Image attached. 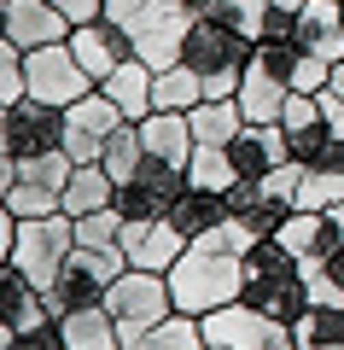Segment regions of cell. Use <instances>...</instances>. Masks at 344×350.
<instances>
[{
  "label": "cell",
  "mask_w": 344,
  "mask_h": 350,
  "mask_svg": "<svg viewBox=\"0 0 344 350\" xmlns=\"http://www.w3.org/2000/svg\"><path fill=\"white\" fill-rule=\"evenodd\" d=\"M0 158H12V129H6V111H0Z\"/></svg>",
  "instance_id": "cell-42"
},
{
  "label": "cell",
  "mask_w": 344,
  "mask_h": 350,
  "mask_svg": "<svg viewBox=\"0 0 344 350\" xmlns=\"http://www.w3.org/2000/svg\"><path fill=\"white\" fill-rule=\"evenodd\" d=\"M18 187V158H0V199Z\"/></svg>",
  "instance_id": "cell-41"
},
{
  "label": "cell",
  "mask_w": 344,
  "mask_h": 350,
  "mask_svg": "<svg viewBox=\"0 0 344 350\" xmlns=\"http://www.w3.org/2000/svg\"><path fill=\"white\" fill-rule=\"evenodd\" d=\"M187 123H193V146H234L246 129V111H239V100H198Z\"/></svg>",
  "instance_id": "cell-25"
},
{
  "label": "cell",
  "mask_w": 344,
  "mask_h": 350,
  "mask_svg": "<svg viewBox=\"0 0 344 350\" xmlns=\"http://www.w3.org/2000/svg\"><path fill=\"white\" fill-rule=\"evenodd\" d=\"M70 53L82 59V70L94 76V82H105L123 59H135V41L123 36V24L94 18V24H76V29H70Z\"/></svg>",
  "instance_id": "cell-16"
},
{
  "label": "cell",
  "mask_w": 344,
  "mask_h": 350,
  "mask_svg": "<svg viewBox=\"0 0 344 350\" xmlns=\"http://www.w3.org/2000/svg\"><path fill=\"white\" fill-rule=\"evenodd\" d=\"M117 204V181H111L105 163H76L70 187H64V216H94Z\"/></svg>",
  "instance_id": "cell-24"
},
{
  "label": "cell",
  "mask_w": 344,
  "mask_h": 350,
  "mask_svg": "<svg viewBox=\"0 0 344 350\" xmlns=\"http://www.w3.org/2000/svg\"><path fill=\"white\" fill-rule=\"evenodd\" d=\"M228 152H234L239 181H257V175H274L280 163H292V146H286V129L280 123H246Z\"/></svg>",
  "instance_id": "cell-17"
},
{
  "label": "cell",
  "mask_w": 344,
  "mask_h": 350,
  "mask_svg": "<svg viewBox=\"0 0 344 350\" xmlns=\"http://www.w3.org/2000/svg\"><path fill=\"white\" fill-rule=\"evenodd\" d=\"M274 239H280L297 262L327 257V216H321V211H292V216L280 222V234H274Z\"/></svg>",
  "instance_id": "cell-31"
},
{
  "label": "cell",
  "mask_w": 344,
  "mask_h": 350,
  "mask_svg": "<svg viewBox=\"0 0 344 350\" xmlns=\"http://www.w3.org/2000/svg\"><path fill=\"white\" fill-rule=\"evenodd\" d=\"M94 76L82 70V59L70 53V41H53V47H29L24 53V94L29 100H47V105H76L82 94H94Z\"/></svg>",
  "instance_id": "cell-8"
},
{
  "label": "cell",
  "mask_w": 344,
  "mask_h": 350,
  "mask_svg": "<svg viewBox=\"0 0 344 350\" xmlns=\"http://www.w3.org/2000/svg\"><path fill=\"white\" fill-rule=\"evenodd\" d=\"M105 310L117 315L123 327V345L146 327H158L163 315H175V298H170V275H152V269H123V275L111 280L105 292Z\"/></svg>",
  "instance_id": "cell-9"
},
{
  "label": "cell",
  "mask_w": 344,
  "mask_h": 350,
  "mask_svg": "<svg viewBox=\"0 0 344 350\" xmlns=\"http://www.w3.org/2000/svg\"><path fill=\"white\" fill-rule=\"evenodd\" d=\"M12 239H18V216L6 211V199H0V269L12 262Z\"/></svg>",
  "instance_id": "cell-40"
},
{
  "label": "cell",
  "mask_w": 344,
  "mask_h": 350,
  "mask_svg": "<svg viewBox=\"0 0 344 350\" xmlns=\"http://www.w3.org/2000/svg\"><path fill=\"white\" fill-rule=\"evenodd\" d=\"M70 18L53 6V0H12L6 6V36L18 41V47H53V41H70Z\"/></svg>",
  "instance_id": "cell-18"
},
{
  "label": "cell",
  "mask_w": 344,
  "mask_h": 350,
  "mask_svg": "<svg viewBox=\"0 0 344 350\" xmlns=\"http://www.w3.org/2000/svg\"><path fill=\"white\" fill-rule=\"evenodd\" d=\"M123 234V211H94V216H76V245H117Z\"/></svg>",
  "instance_id": "cell-36"
},
{
  "label": "cell",
  "mask_w": 344,
  "mask_h": 350,
  "mask_svg": "<svg viewBox=\"0 0 344 350\" xmlns=\"http://www.w3.org/2000/svg\"><path fill=\"white\" fill-rule=\"evenodd\" d=\"M198 321H204V350H269L274 338L286 333L280 321L257 315L246 298H239V304H222V310L198 315Z\"/></svg>",
  "instance_id": "cell-14"
},
{
  "label": "cell",
  "mask_w": 344,
  "mask_h": 350,
  "mask_svg": "<svg viewBox=\"0 0 344 350\" xmlns=\"http://www.w3.org/2000/svg\"><path fill=\"white\" fill-rule=\"evenodd\" d=\"M251 53H257L251 36L216 24V18H198L193 36H187V47H181V64H193V76L204 82V100H234Z\"/></svg>",
  "instance_id": "cell-4"
},
{
  "label": "cell",
  "mask_w": 344,
  "mask_h": 350,
  "mask_svg": "<svg viewBox=\"0 0 344 350\" xmlns=\"http://www.w3.org/2000/svg\"><path fill=\"white\" fill-rule=\"evenodd\" d=\"M70 251H76V216H64V211L24 216V222H18V239H12V269L36 292H47L53 280H59V269H64Z\"/></svg>",
  "instance_id": "cell-6"
},
{
  "label": "cell",
  "mask_w": 344,
  "mask_h": 350,
  "mask_svg": "<svg viewBox=\"0 0 344 350\" xmlns=\"http://www.w3.org/2000/svg\"><path fill=\"white\" fill-rule=\"evenodd\" d=\"M269 350H297V338H292V333H280V338H274Z\"/></svg>",
  "instance_id": "cell-44"
},
{
  "label": "cell",
  "mask_w": 344,
  "mask_h": 350,
  "mask_svg": "<svg viewBox=\"0 0 344 350\" xmlns=\"http://www.w3.org/2000/svg\"><path fill=\"white\" fill-rule=\"evenodd\" d=\"M117 245H123L129 269L170 275L175 262H181V251H187V234L170 222V216H123V234H117Z\"/></svg>",
  "instance_id": "cell-12"
},
{
  "label": "cell",
  "mask_w": 344,
  "mask_h": 350,
  "mask_svg": "<svg viewBox=\"0 0 344 350\" xmlns=\"http://www.w3.org/2000/svg\"><path fill=\"white\" fill-rule=\"evenodd\" d=\"M228 216H234V204H228V193H204V187H187L181 199H175L170 222L181 228L187 239H198V234H210V228H222Z\"/></svg>",
  "instance_id": "cell-26"
},
{
  "label": "cell",
  "mask_w": 344,
  "mask_h": 350,
  "mask_svg": "<svg viewBox=\"0 0 344 350\" xmlns=\"http://www.w3.org/2000/svg\"><path fill=\"white\" fill-rule=\"evenodd\" d=\"M327 262H332V275H339V286H344V251H332Z\"/></svg>",
  "instance_id": "cell-43"
},
{
  "label": "cell",
  "mask_w": 344,
  "mask_h": 350,
  "mask_svg": "<svg viewBox=\"0 0 344 350\" xmlns=\"http://www.w3.org/2000/svg\"><path fill=\"white\" fill-rule=\"evenodd\" d=\"M286 333L297 338V350H344V304H309Z\"/></svg>",
  "instance_id": "cell-27"
},
{
  "label": "cell",
  "mask_w": 344,
  "mask_h": 350,
  "mask_svg": "<svg viewBox=\"0 0 344 350\" xmlns=\"http://www.w3.org/2000/svg\"><path fill=\"white\" fill-rule=\"evenodd\" d=\"M297 181H304V163H280L274 175H257V181H239L228 193L234 204V222L246 228L251 239H274L280 222L297 211Z\"/></svg>",
  "instance_id": "cell-7"
},
{
  "label": "cell",
  "mask_w": 344,
  "mask_h": 350,
  "mask_svg": "<svg viewBox=\"0 0 344 350\" xmlns=\"http://www.w3.org/2000/svg\"><path fill=\"white\" fill-rule=\"evenodd\" d=\"M6 350H70V345H64L59 321H53V315H47V321L24 327V333H18V338H12V345H6Z\"/></svg>",
  "instance_id": "cell-38"
},
{
  "label": "cell",
  "mask_w": 344,
  "mask_h": 350,
  "mask_svg": "<svg viewBox=\"0 0 344 350\" xmlns=\"http://www.w3.org/2000/svg\"><path fill=\"white\" fill-rule=\"evenodd\" d=\"M70 350H123V327L105 304H88V310H70V315H53Z\"/></svg>",
  "instance_id": "cell-22"
},
{
  "label": "cell",
  "mask_w": 344,
  "mask_h": 350,
  "mask_svg": "<svg viewBox=\"0 0 344 350\" xmlns=\"http://www.w3.org/2000/svg\"><path fill=\"white\" fill-rule=\"evenodd\" d=\"M129 117L111 105L105 88H94V94H82L76 105H64V152H70L76 163H99V152H105V140L123 129Z\"/></svg>",
  "instance_id": "cell-11"
},
{
  "label": "cell",
  "mask_w": 344,
  "mask_h": 350,
  "mask_svg": "<svg viewBox=\"0 0 344 350\" xmlns=\"http://www.w3.org/2000/svg\"><path fill=\"white\" fill-rule=\"evenodd\" d=\"M105 18L123 24V36L135 41V59H146L152 70H170L181 64V47L204 18V6L198 0H105Z\"/></svg>",
  "instance_id": "cell-2"
},
{
  "label": "cell",
  "mask_w": 344,
  "mask_h": 350,
  "mask_svg": "<svg viewBox=\"0 0 344 350\" xmlns=\"http://www.w3.org/2000/svg\"><path fill=\"white\" fill-rule=\"evenodd\" d=\"M70 24H94V18H105V0H53Z\"/></svg>",
  "instance_id": "cell-39"
},
{
  "label": "cell",
  "mask_w": 344,
  "mask_h": 350,
  "mask_svg": "<svg viewBox=\"0 0 344 350\" xmlns=\"http://www.w3.org/2000/svg\"><path fill=\"white\" fill-rule=\"evenodd\" d=\"M304 286H309V304H344V286H339V275H332L327 257L304 262Z\"/></svg>",
  "instance_id": "cell-37"
},
{
  "label": "cell",
  "mask_w": 344,
  "mask_h": 350,
  "mask_svg": "<svg viewBox=\"0 0 344 350\" xmlns=\"http://www.w3.org/2000/svg\"><path fill=\"white\" fill-rule=\"evenodd\" d=\"M6 129H12V158H36V152L64 146V111L47 100H12L6 105Z\"/></svg>",
  "instance_id": "cell-15"
},
{
  "label": "cell",
  "mask_w": 344,
  "mask_h": 350,
  "mask_svg": "<svg viewBox=\"0 0 344 350\" xmlns=\"http://www.w3.org/2000/svg\"><path fill=\"white\" fill-rule=\"evenodd\" d=\"M123 350H204V321L198 315H163L158 327H146V333H135Z\"/></svg>",
  "instance_id": "cell-28"
},
{
  "label": "cell",
  "mask_w": 344,
  "mask_h": 350,
  "mask_svg": "<svg viewBox=\"0 0 344 350\" xmlns=\"http://www.w3.org/2000/svg\"><path fill=\"white\" fill-rule=\"evenodd\" d=\"M181 193H187V170L146 152V163L117 187V211H123V216H170Z\"/></svg>",
  "instance_id": "cell-13"
},
{
  "label": "cell",
  "mask_w": 344,
  "mask_h": 350,
  "mask_svg": "<svg viewBox=\"0 0 344 350\" xmlns=\"http://www.w3.org/2000/svg\"><path fill=\"white\" fill-rule=\"evenodd\" d=\"M99 163H105V170H111V181L123 187L129 175H135L140 163H146V140H140V123H123V129H117V135L105 140V152H99Z\"/></svg>",
  "instance_id": "cell-33"
},
{
  "label": "cell",
  "mask_w": 344,
  "mask_h": 350,
  "mask_svg": "<svg viewBox=\"0 0 344 350\" xmlns=\"http://www.w3.org/2000/svg\"><path fill=\"white\" fill-rule=\"evenodd\" d=\"M332 204H344V170H304L297 211H332Z\"/></svg>",
  "instance_id": "cell-34"
},
{
  "label": "cell",
  "mask_w": 344,
  "mask_h": 350,
  "mask_svg": "<svg viewBox=\"0 0 344 350\" xmlns=\"http://www.w3.org/2000/svg\"><path fill=\"white\" fill-rule=\"evenodd\" d=\"M204 100V82L193 76V64H170L152 76V111H193Z\"/></svg>",
  "instance_id": "cell-30"
},
{
  "label": "cell",
  "mask_w": 344,
  "mask_h": 350,
  "mask_svg": "<svg viewBox=\"0 0 344 350\" xmlns=\"http://www.w3.org/2000/svg\"><path fill=\"white\" fill-rule=\"evenodd\" d=\"M129 269L123 245H76L64 257L59 280H53L41 298H47V315H70V310H88V304H105L111 280Z\"/></svg>",
  "instance_id": "cell-5"
},
{
  "label": "cell",
  "mask_w": 344,
  "mask_h": 350,
  "mask_svg": "<svg viewBox=\"0 0 344 350\" xmlns=\"http://www.w3.org/2000/svg\"><path fill=\"white\" fill-rule=\"evenodd\" d=\"M36 321H47V298L6 262V269H0V350L12 345L24 327H36Z\"/></svg>",
  "instance_id": "cell-20"
},
{
  "label": "cell",
  "mask_w": 344,
  "mask_h": 350,
  "mask_svg": "<svg viewBox=\"0 0 344 350\" xmlns=\"http://www.w3.org/2000/svg\"><path fill=\"white\" fill-rule=\"evenodd\" d=\"M204 6V18H216V24L239 29V36L263 41V29H269V12H274V0H198Z\"/></svg>",
  "instance_id": "cell-32"
},
{
  "label": "cell",
  "mask_w": 344,
  "mask_h": 350,
  "mask_svg": "<svg viewBox=\"0 0 344 350\" xmlns=\"http://www.w3.org/2000/svg\"><path fill=\"white\" fill-rule=\"evenodd\" d=\"M239 298H246L257 315H269V321L292 327L297 315L309 310L304 262H297L280 239H257V245L246 251V292H239Z\"/></svg>",
  "instance_id": "cell-3"
},
{
  "label": "cell",
  "mask_w": 344,
  "mask_h": 350,
  "mask_svg": "<svg viewBox=\"0 0 344 350\" xmlns=\"http://www.w3.org/2000/svg\"><path fill=\"white\" fill-rule=\"evenodd\" d=\"M140 140H146L152 158L181 163V170H187V158H193V123H187V111H152L146 123H140Z\"/></svg>",
  "instance_id": "cell-23"
},
{
  "label": "cell",
  "mask_w": 344,
  "mask_h": 350,
  "mask_svg": "<svg viewBox=\"0 0 344 350\" xmlns=\"http://www.w3.org/2000/svg\"><path fill=\"white\" fill-rule=\"evenodd\" d=\"M332 88H339V94H344V59L332 64Z\"/></svg>",
  "instance_id": "cell-45"
},
{
  "label": "cell",
  "mask_w": 344,
  "mask_h": 350,
  "mask_svg": "<svg viewBox=\"0 0 344 350\" xmlns=\"http://www.w3.org/2000/svg\"><path fill=\"white\" fill-rule=\"evenodd\" d=\"M12 100H24V47L12 36H0V111Z\"/></svg>",
  "instance_id": "cell-35"
},
{
  "label": "cell",
  "mask_w": 344,
  "mask_h": 350,
  "mask_svg": "<svg viewBox=\"0 0 344 350\" xmlns=\"http://www.w3.org/2000/svg\"><path fill=\"white\" fill-rule=\"evenodd\" d=\"M251 245H257V239H251L234 216L222 228H210V234L187 239L181 262L170 269L175 310L181 315H210V310H222V304H239V292H246V251Z\"/></svg>",
  "instance_id": "cell-1"
},
{
  "label": "cell",
  "mask_w": 344,
  "mask_h": 350,
  "mask_svg": "<svg viewBox=\"0 0 344 350\" xmlns=\"http://www.w3.org/2000/svg\"><path fill=\"white\" fill-rule=\"evenodd\" d=\"M187 187H204V193H234V187H239L234 152H228V146H193V158H187Z\"/></svg>",
  "instance_id": "cell-29"
},
{
  "label": "cell",
  "mask_w": 344,
  "mask_h": 350,
  "mask_svg": "<svg viewBox=\"0 0 344 350\" xmlns=\"http://www.w3.org/2000/svg\"><path fill=\"white\" fill-rule=\"evenodd\" d=\"M76 158L70 152H36V158H18V187L6 193V211L24 222V216H53L64 211V187H70Z\"/></svg>",
  "instance_id": "cell-10"
},
{
  "label": "cell",
  "mask_w": 344,
  "mask_h": 350,
  "mask_svg": "<svg viewBox=\"0 0 344 350\" xmlns=\"http://www.w3.org/2000/svg\"><path fill=\"white\" fill-rule=\"evenodd\" d=\"M6 6H12V0H0V36H6Z\"/></svg>",
  "instance_id": "cell-47"
},
{
  "label": "cell",
  "mask_w": 344,
  "mask_h": 350,
  "mask_svg": "<svg viewBox=\"0 0 344 350\" xmlns=\"http://www.w3.org/2000/svg\"><path fill=\"white\" fill-rule=\"evenodd\" d=\"M274 6H286V12H297V6H309V0H274Z\"/></svg>",
  "instance_id": "cell-46"
},
{
  "label": "cell",
  "mask_w": 344,
  "mask_h": 350,
  "mask_svg": "<svg viewBox=\"0 0 344 350\" xmlns=\"http://www.w3.org/2000/svg\"><path fill=\"white\" fill-rule=\"evenodd\" d=\"M292 41L339 64V59H344V0H309V6H297Z\"/></svg>",
  "instance_id": "cell-19"
},
{
  "label": "cell",
  "mask_w": 344,
  "mask_h": 350,
  "mask_svg": "<svg viewBox=\"0 0 344 350\" xmlns=\"http://www.w3.org/2000/svg\"><path fill=\"white\" fill-rule=\"evenodd\" d=\"M152 76H158V70H152L146 59H123L99 88L111 94V105H117L129 123H146V117H152Z\"/></svg>",
  "instance_id": "cell-21"
}]
</instances>
